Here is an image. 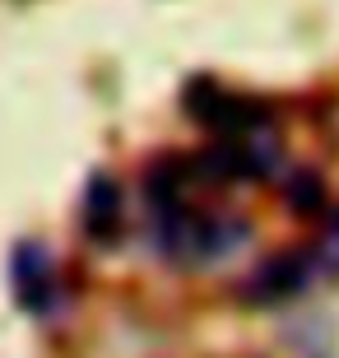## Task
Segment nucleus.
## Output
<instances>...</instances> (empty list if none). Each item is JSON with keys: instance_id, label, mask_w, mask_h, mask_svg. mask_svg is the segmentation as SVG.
Wrapping results in <instances>:
<instances>
[{"instance_id": "f257e3e1", "label": "nucleus", "mask_w": 339, "mask_h": 358, "mask_svg": "<svg viewBox=\"0 0 339 358\" xmlns=\"http://www.w3.org/2000/svg\"><path fill=\"white\" fill-rule=\"evenodd\" d=\"M144 186V224H149V247L158 261L177 270H209L223 266L251 242V224L237 210H205L196 205V177L186 154H158L140 177Z\"/></svg>"}, {"instance_id": "f03ea898", "label": "nucleus", "mask_w": 339, "mask_h": 358, "mask_svg": "<svg viewBox=\"0 0 339 358\" xmlns=\"http://www.w3.org/2000/svg\"><path fill=\"white\" fill-rule=\"evenodd\" d=\"M182 107H186V117L196 121V126H205L214 140H251V135L274 131V112L261 98L223 89V84L209 80V75H191V80H186Z\"/></svg>"}, {"instance_id": "7ed1b4c3", "label": "nucleus", "mask_w": 339, "mask_h": 358, "mask_svg": "<svg viewBox=\"0 0 339 358\" xmlns=\"http://www.w3.org/2000/svg\"><path fill=\"white\" fill-rule=\"evenodd\" d=\"M10 293L19 312L33 317L38 326H56L70 312V293H66V275L61 261L47 242L38 238H19L10 252Z\"/></svg>"}, {"instance_id": "20e7f679", "label": "nucleus", "mask_w": 339, "mask_h": 358, "mask_svg": "<svg viewBox=\"0 0 339 358\" xmlns=\"http://www.w3.org/2000/svg\"><path fill=\"white\" fill-rule=\"evenodd\" d=\"M316 252H279L270 261L247 275L242 284V303H256V307H270V303H288V298H298L316 275Z\"/></svg>"}, {"instance_id": "39448f33", "label": "nucleus", "mask_w": 339, "mask_h": 358, "mask_svg": "<svg viewBox=\"0 0 339 358\" xmlns=\"http://www.w3.org/2000/svg\"><path fill=\"white\" fill-rule=\"evenodd\" d=\"M79 228L93 247H112L126 228V196H121V182L112 168H93L89 182H84V196H79Z\"/></svg>"}, {"instance_id": "423d86ee", "label": "nucleus", "mask_w": 339, "mask_h": 358, "mask_svg": "<svg viewBox=\"0 0 339 358\" xmlns=\"http://www.w3.org/2000/svg\"><path fill=\"white\" fill-rule=\"evenodd\" d=\"M284 196H288V205H293L298 214H316L321 205H326V186H321L316 173H288L284 177Z\"/></svg>"}, {"instance_id": "0eeeda50", "label": "nucleus", "mask_w": 339, "mask_h": 358, "mask_svg": "<svg viewBox=\"0 0 339 358\" xmlns=\"http://www.w3.org/2000/svg\"><path fill=\"white\" fill-rule=\"evenodd\" d=\"M312 252H316V266H321V270H335V275H339V210L330 214V228H326V238L316 242Z\"/></svg>"}]
</instances>
